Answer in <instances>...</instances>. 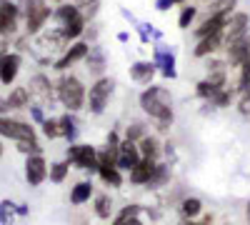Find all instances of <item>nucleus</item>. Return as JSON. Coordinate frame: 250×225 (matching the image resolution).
<instances>
[{"instance_id": "4", "label": "nucleus", "mask_w": 250, "mask_h": 225, "mask_svg": "<svg viewBox=\"0 0 250 225\" xmlns=\"http://www.w3.org/2000/svg\"><path fill=\"white\" fill-rule=\"evenodd\" d=\"M53 20H55V25L62 28V33L68 35V40L73 43V40H80L83 33L88 30V20L83 18V13L78 10L75 3H62L53 10Z\"/></svg>"}, {"instance_id": "5", "label": "nucleus", "mask_w": 250, "mask_h": 225, "mask_svg": "<svg viewBox=\"0 0 250 225\" xmlns=\"http://www.w3.org/2000/svg\"><path fill=\"white\" fill-rule=\"evenodd\" d=\"M115 78L110 75H100L93 80V85L88 88V103H85V110L90 115H103L110 105V98L115 93Z\"/></svg>"}, {"instance_id": "30", "label": "nucleus", "mask_w": 250, "mask_h": 225, "mask_svg": "<svg viewBox=\"0 0 250 225\" xmlns=\"http://www.w3.org/2000/svg\"><path fill=\"white\" fill-rule=\"evenodd\" d=\"M180 213H183V218H188V220H195L200 213H203V203H200V198H183L180 200Z\"/></svg>"}, {"instance_id": "22", "label": "nucleus", "mask_w": 250, "mask_h": 225, "mask_svg": "<svg viewBox=\"0 0 250 225\" xmlns=\"http://www.w3.org/2000/svg\"><path fill=\"white\" fill-rule=\"evenodd\" d=\"M138 148H140V155L145 160H160L163 158V143L155 133H148L138 140Z\"/></svg>"}, {"instance_id": "12", "label": "nucleus", "mask_w": 250, "mask_h": 225, "mask_svg": "<svg viewBox=\"0 0 250 225\" xmlns=\"http://www.w3.org/2000/svg\"><path fill=\"white\" fill-rule=\"evenodd\" d=\"M248 33H250V15L243 13V10H235L230 18H228V23H225V30H223L225 40H223V45L233 43V40H238V38H243Z\"/></svg>"}, {"instance_id": "11", "label": "nucleus", "mask_w": 250, "mask_h": 225, "mask_svg": "<svg viewBox=\"0 0 250 225\" xmlns=\"http://www.w3.org/2000/svg\"><path fill=\"white\" fill-rule=\"evenodd\" d=\"M205 80H210L213 85L218 88H225L228 85V75H230V65H228V60L225 55H210V58H205Z\"/></svg>"}, {"instance_id": "42", "label": "nucleus", "mask_w": 250, "mask_h": 225, "mask_svg": "<svg viewBox=\"0 0 250 225\" xmlns=\"http://www.w3.org/2000/svg\"><path fill=\"white\" fill-rule=\"evenodd\" d=\"M28 110H30V118H33V120L38 123V125H40V123L45 120V108L40 105V103H30V108H28Z\"/></svg>"}, {"instance_id": "25", "label": "nucleus", "mask_w": 250, "mask_h": 225, "mask_svg": "<svg viewBox=\"0 0 250 225\" xmlns=\"http://www.w3.org/2000/svg\"><path fill=\"white\" fill-rule=\"evenodd\" d=\"M8 105H10V110H28L30 108V90H28V85H18V88H13L10 93H8Z\"/></svg>"}, {"instance_id": "37", "label": "nucleus", "mask_w": 250, "mask_h": 225, "mask_svg": "<svg viewBox=\"0 0 250 225\" xmlns=\"http://www.w3.org/2000/svg\"><path fill=\"white\" fill-rule=\"evenodd\" d=\"M40 128H43V135H45L48 140L62 138V135H60V123H58V118H45L43 123H40Z\"/></svg>"}, {"instance_id": "24", "label": "nucleus", "mask_w": 250, "mask_h": 225, "mask_svg": "<svg viewBox=\"0 0 250 225\" xmlns=\"http://www.w3.org/2000/svg\"><path fill=\"white\" fill-rule=\"evenodd\" d=\"M93 193H95L93 180H80V183H75V185L70 188V203L75 208H80V205H85V203H90Z\"/></svg>"}, {"instance_id": "50", "label": "nucleus", "mask_w": 250, "mask_h": 225, "mask_svg": "<svg viewBox=\"0 0 250 225\" xmlns=\"http://www.w3.org/2000/svg\"><path fill=\"white\" fill-rule=\"evenodd\" d=\"M0 155H3V143H0Z\"/></svg>"}, {"instance_id": "51", "label": "nucleus", "mask_w": 250, "mask_h": 225, "mask_svg": "<svg viewBox=\"0 0 250 225\" xmlns=\"http://www.w3.org/2000/svg\"><path fill=\"white\" fill-rule=\"evenodd\" d=\"M50 3H60V0H50Z\"/></svg>"}, {"instance_id": "14", "label": "nucleus", "mask_w": 250, "mask_h": 225, "mask_svg": "<svg viewBox=\"0 0 250 225\" xmlns=\"http://www.w3.org/2000/svg\"><path fill=\"white\" fill-rule=\"evenodd\" d=\"M18 23H20V8L13 0H0V35L3 38L15 35Z\"/></svg>"}, {"instance_id": "41", "label": "nucleus", "mask_w": 250, "mask_h": 225, "mask_svg": "<svg viewBox=\"0 0 250 225\" xmlns=\"http://www.w3.org/2000/svg\"><path fill=\"white\" fill-rule=\"evenodd\" d=\"M135 30H138V35H140V43L143 45H148V43H153V25L150 23H135Z\"/></svg>"}, {"instance_id": "43", "label": "nucleus", "mask_w": 250, "mask_h": 225, "mask_svg": "<svg viewBox=\"0 0 250 225\" xmlns=\"http://www.w3.org/2000/svg\"><path fill=\"white\" fill-rule=\"evenodd\" d=\"M173 8V0H155V10H160V13H168Z\"/></svg>"}, {"instance_id": "7", "label": "nucleus", "mask_w": 250, "mask_h": 225, "mask_svg": "<svg viewBox=\"0 0 250 225\" xmlns=\"http://www.w3.org/2000/svg\"><path fill=\"white\" fill-rule=\"evenodd\" d=\"M65 160L70 165H75L78 170L98 173V148L90 145V143H70Z\"/></svg>"}, {"instance_id": "3", "label": "nucleus", "mask_w": 250, "mask_h": 225, "mask_svg": "<svg viewBox=\"0 0 250 225\" xmlns=\"http://www.w3.org/2000/svg\"><path fill=\"white\" fill-rule=\"evenodd\" d=\"M55 93H58V103L68 113H78L88 103V85L73 73H60L55 83Z\"/></svg>"}, {"instance_id": "21", "label": "nucleus", "mask_w": 250, "mask_h": 225, "mask_svg": "<svg viewBox=\"0 0 250 225\" xmlns=\"http://www.w3.org/2000/svg\"><path fill=\"white\" fill-rule=\"evenodd\" d=\"M85 70L93 75V78H100V75H105V68H108V55L105 50H103L100 45H90L88 55H85Z\"/></svg>"}, {"instance_id": "48", "label": "nucleus", "mask_w": 250, "mask_h": 225, "mask_svg": "<svg viewBox=\"0 0 250 225\" xmlns=\"http://www.w3.org/2000/svg\"><path fill=\"white\" fill-rule=\"evenodd\" d=\"M245 218H248V225H250V200H248V205H245Z\"/></svg>"}, {"instance_id": "44", "label": "nucleus", "mask_w": 250, "mask_h": 225, "mask_svg": "<svg viewBox=\"0 0 250 225\" xmlns=\"http://www.w3.org/2000/svg\"><path fill=\"white\" fill-rule=\"evenodd\" d=\"M115 38H118V43H128V40H130V33H128V30H120Z\"/></svg>"}, {"instance_id": "19", "label": "nucleus", "mask_w": 250, "mask_h": 225, "mask_svg": "<svg viewBox=\"0 0 250 225\" xmlns=\"http://www.w3.org/2000/svg\"><path fill=\"white\" fill-rule=\"evenodd\" d=\"M223 33H213V35H205V38H200L198 43H195V48H193V55L198 58V60H205V58H210V55H218V53H223Z\"/></svg>"}, {"instance_id": "49", "label": "nucleus", "mask_w": 250, "mask_h": 225, "mask_svg": "<svg viewBox=\"0 0 250 225\" xmlns=\"http://www.w3.org/2000/svg\"><path fill=\"white\" fill-rule=\"evenodd\" d=\"M188 0H173V5H185Z\"/></svg>"}, {"instance_id": "35", "label": "nucleus", "mask_w": 250, "mask_h": 225, "mask_svg": "<svg viewBox=\"0 0 250 225\" xmlns=\"http://www.w3.org/2000/svg\"><path fill=\"white\" fill-rule=\"evenodd\" d=\"M75 5L83 13V18L90 23V20L98 15V10H100V0H75Z\"/></svg>"}, {"instance_id": "33", "label": "nucleus", "mask_w": 250, "mask_h": 225, "mask_svg": "<svg viewBox=\"0 0 250 225\" xmlns=\"http://www.w3.org/2000/svg\"><path fill=\"white\" fill-rule=\"evenodd\" d=\"M140 213H143V205H125V208H120V213H115L110 218V225H125L130 218H138Z\"/></svg>"}, {"instance_id": "34", "label": "nucleus", "mask_w": 250, "mask_h": 225, "mask_svg": "<svg viewBox=\"0 0 250 225\" xmlns=\"http://www.w3.org/2000/svg\"><path fill=\"white\" fill-rule=\"evenodd\" d=\"M68 173H70V163L68 160H58V163H53V165L48 168L50 183H62V180L68 178Z\"/></svg>"}, {"instance_id": "16", "label": "nucleus", "mask_w": 250, "mask_h": 225, "mask_svg": "<svg viewBox=\"0 0 250 225\" xmlns=\"http://www.w3.org/2000/svg\"><path fill=\"white\" fill-rule=\"evenodd\" d=\"M223 55L228 60V65H243L250 60V33L233 40V43L223 45Z\"/></svg>"}, {"instance_id": "23", "label": "nucleus", "mask_w": 250, "mask_h": 225, "mask_svg": "<svg viewBox=\"0 0 250 225\" xmlns=\"http://www.w3.org/2000/svg\"><path fill=\"white\" fill-rule=\"evenodd\" d=\"M155 165H158V160H145V158H143L138 165L128 173L130 183H133V185H148L150 178H153V173H155Z\"/></svg>"}, {"instance_id": "2", "label": "nucleus", "mask_w": 250, "mask_h": 225, "mask_svg": "<svg viewBox=\"0 0 250 225\" xmlns=\"http://www.w3.org/2000/svg\"><path fill=\"white\" fill-rule=\"evenodd\" d=\"M70 45L68 35L62 33V28H48V30H40L38 35H33V43H30V50L33 55L38 58V63L43 65H53L55 60L65 53V48Z\"/></svg>"}, {"instance_id": "45", "label": "nucleus", "mask_w": 250, "mask_h": 225, "mask_svg": "<svg viewBox=\"0 0 250 225\" xmlns=\"http://www.w3.org/2000/svg\"><path fill=\"white\" fill-rule=\"evenodd\" d=\"M15 213H18V215H28V213H30V208L23 203V205H15Z\"/></svg>"}, {"instance_id": "40", "label": "nucleus", "mask_w": 250, "mask_h": 225, "mask_svg": "<svg viewBox=\"0 0 250 225\" xmlns=\"http://www.w3.org/2000/svg\"><path fill=\"white\" fill-rule=\"evenodd\" d=\"M235 110L240 118H250V88L243 90L238 98H235Z\"/></svg>"}, {"instance_id": "26", "label": "nucleus", "mask_w": 250, "mask_h": 225, "mask_svg": "<svg viewBox=\"0 0 250 225\" xmlns=\"http://www.w3.org/2000/svg\"><path fill=\"white\" fill-rule=\"evenodd\" d=\"M93 208H95V215L100 220H110L115 215V208H113V198L108 193H100V195H93Z\"/></svg>"}, {"instance_id": "27", "label": "nucleus", "mask_w": 250, "mask_h": 225, "mask_svg": "<svg viewBox=\"0 0 250 225\" xmlns=\"http://www.w3.org/2000/svg\"><path fill=\"white\" fill-rule=\"evenodd\" d=\"M98 175L108 188H123V170L118 165H98Z\"/></svg>"}, {"instance_id": "8", "label": "nucleus", "mask_w": 250, "mask_h": 225, "mask_svg": "<svg viewBox=\"0 0 250 225\" xmlns=\"http://www.w3.org/2000/svg\"><path fill=\"white\" fill-rule=\"evenodd\" d=\"M28 90H30V98L35 100V103H40L43 108H50L55 100H58L55 83H53L45 73H35V75L28 80Z\"/></svg>"}, {"instance_id": "46", "label": "nucleus", "mask_w": 250, "mask_h": 225, "mask_svg": "<svg viewBox=\"0 0 250 225\" xmlns=\"http://www.w3.org/2000/svg\"><path fill=\"white\" fill-rule=\"evenodd\" d=\"M180 225H210V220H208V223H195V220H188V218H185Z\"/></svg>"}, {"instance_id": "18", "label": "nucleus", "mask_w": 250, "mask_h": 225, "mask_svg": "<svg viewBox=\"0 0 250 225\" xmlns=\"http://www.w3.org/2000/svg\"><path fill=\"white\" fill-rule=\"evenodd\" d=\"M20 65H23L20 53H10L8 50L3 58H0V83H3V85H13L18 73H20Z\"/></svg>"}, {"instance_id": "13", "label": "nucleus", "mask_w": 250, "mask_h": 225, "mask_svg": "<svg viewBox=\"0 0 250 225\" xmlns=\"http://www.w3.org/2000/svg\"><path fill=\"white\" fill-rule=\"evenodd\" d=\"M140 160H143V155H140L138 143H135V140H128V138H123V140H120V148H118V160H115V165H118L123 173H130Z\"/></svg>"}, {"instance_id": "36", "label": "nucleus", "mask_w": 250, "mask_h": 225, "mask_svg": "<svg viewBox=\"0 0 250 225\" xmlns=\"http://www.w3.org/2000/svg\"><path fill=\"white\" fill-rule=\"evenodd\" d=\"M143 135H148V125L145 123H140V120H133V123H128V128H125V133H123V138H128V140H140Z\"/></svg>"}, {"instance_id": "1", "label": "nucleus", "mask_w": 250, "mask_h": 225, "mask_svg": "<svg viewBox=\"0 0 250 225\" xmlns=\"http://www.w3.org/2000/svg\"><path fill=\"white\" fill-rule=\"evenodd\" d=\"M138 105L153 120L155 133H168L173 128V123H175V110H173L175 100H173V93L165 85H158V83L145 85L138 95Z\"/></svg>"}, {"instance_id": "10", "label": "nucleus", "mask_w": 250, "mask_h": 225, "mask_svg": "<svg viewBox=\"0 0 250 225\" xmlns=\"http://www.w3.org/2000/svg\"><path fill=\"white\" fill-rule=\"evenodd\" d=\"M0 138H10V140H35V128L30 123L15 120L10 115H0Z\"/></svg>"}, {"instance_id": "20", "label": "nucleus", "mask_w": 250, "mask_h": 225, "mask_svg": "<svg viewBox=\"0 0 250 225\" xmlns=\"http://www.w3.org/2000/svg\"><path fill=\"white\" fill-rule=\"evenodd\" d=\"M155 73H158V65L153 60H135V63H130V80L143 88L153 83Z\"/></svg>"}, {"instance_id": "9", "label": "nucleus", "mask_w": 250, "mask_h": 225, "mask_svg": "<svg viewBox=\"0 0 250 225\" xmlns=\"http://www.w3.org/2000/svg\"><path fill=\"white\" fill-rule=\"evenodd\" d=\"M88 50H90V43H85V40H73V43L65 48V53H62L55 63H53V70L68 73L73 65H78V63H83V60H85Z\"/></svg>"}, {"instance_id": "6", "label": "nucleus", "mask_w": 250, "mask_h": 225, "mask_svg": "<svg viewBox=\"0 0 250 225\" xmlns=\"http://www.w3.org/2000/svg\"><path fill=\"white\" fill-rule=\"evenodd\" d=\"M23 15H25V33L38 35L40 30H45L48 20L53 18V8L48 5V0H25Z\"/></svg>"}, {"instance_id": "31", "label": "nucleus", "mask_w": 250, "mask_h": 225, "mask_svg": "<svg viewBox=\"0 0 250 225\" xmlns=\"http://www.w3.org/2000/svg\"><path fill=\"white\" fill-rule=\"evenodd\" d=\"M198 5H193V3H185V5H180V15H178V28L180 30H188L193 23H195V18H198Z\"/></svg>"}, {"instance_id": "15", "label": "nucleus", "mask_w": 250, "mask_h": 225, "mask_svg": "<svg viewBox=\"0 0 250 225\" xmlns=\"http://www.w3.org/2000/svg\"><path fill=\"white\" fill-rule=\"evenodd\" d=\"M153 63L158 65V73H160L163 78H168V80H175V78H178L175 53H173L168 45H163V43L155 45V50H153Z\"/></svg>"}, {"instance_id": "47", "label": "nucleus", "mask_w": 250, "mask_h": 225, "mask_svg": "<svg viewBox=\"0 0 250 225\" xmlns=\"http://www.w3.org/2000/svg\"><path fill=\"white\" fill-rule=\"evenodd\" d=\"M125 225H145V223H143V220H140V215H138V218H130Z\"/></svg>"}, {"instance_id": "39", "label": "nucleus", "mask_w": 250, "mask_h": 225, "mask_svg": "<svg viewBox=\"0 0 250 225\" xmlns=\"http://www.w3.org/2000/svg\"><path fill=\"white\" fill-rule=\"evenodd\" d=\"M15 150L23 153V155H35V153H43V148H40L38 138L35 140H18L15 143Z\"/></svg>"}, {"instance_id": "29", "label": "nucleus", "mask_w": 250, "mask_h": 225, "mask_svg": "<svg viewBox=\"0 0 250 225\" xmlns=\"http://www.w3.org/2000/svg\"><path fill=\"white\" fill-rule=\"evenodd\" d=\"M58 123H60V135L65 138L68 143H78V133H80V128H78V120L73 118V113L60 115Z\"/></svg>"}, {"instance_id": "17", "label": "nucleus", "mask_w": 250, "mask_h": 225, "mask_svg": "<svg viewBox=\"0 0 250 225\" xmlns=\"http://www.w3.org/2000/svg\"><path fill=\"white\" fill-rule=\"evenodd\" d=\"M25 180L30 183L33 188L43 185V183L48 180V163H45L43 153L28 155V160H25Z\"/></svg>"}, {"instance_id": "32", "label": "nucleus", "mask_w": 250, "mask_h": 225, "mask_svg": "<svg viewBox=\"0 0 250 225\" xmlns=\"http://www.w3.org/2000/svg\"><path fill=\"white\" fill-rule=\"evenodd\" d=\"M220 88L218 85H213L210 80H205V78H200L198 83H195V95L203 100V103H210V100L215 98V93H218Z\"/></svg>"}, {"instance_id": "38", "label": "nucleus", "mask_w": 250, "mask_h": 225, "mask_svg": "<svg viewBox=\"0 0 250 225\" xmlns=\"http://www.w3.org/2000/svg\"><path fill=\"white\" fill-rule=\"evenodd\" d=\"M15 205L10 200H3L0 203V225H13L15 223Z\"/></svg>"}, {"instance_id": "28", "label": "nucleus", "mask_w": 250, "mask_h": 225, "mask_svg": "<svg viewBox=\"0 0 250 225\" xmlns=\"http://www.w3.org/2000/svg\"><path fill=\"white\" fill-rule=\"evenodd\" d=\"M170 183V163H160L158 160V165H155V173H153V178H150V183L145 188H150V190H160V188H165Z\"/></svg>"}]
</instances>
